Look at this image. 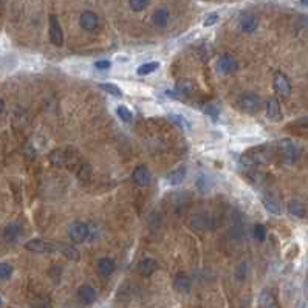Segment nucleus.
<instances>
[{
  "instance_id": "obj_10",
  "label": "nucleus",
  "mask_w": 308,
  "mask_h": 308,
  "mask_svg": "<svg viewBox=\"0 0 308 308\" xmlns=\"http://www.w3.org/2000/svg\"><path fill=\"white\" fill-rule=\"evenodd\" d=\"M266 116H268L271 121L279 122L282 119V110H280V104L276 98H270L266 101Z\"/></svg>"
},
{
  "instance_id": "obj_12",
  "label": "nucleus",
  "mask_w": 308,
  "mask_h": 308,
  "mask_svg": "<svg viewBox=\"0 0 308 308\" xmlns=\"http://www.w3.org/2000/svg\"><path fill=\"white\" fill-rule=\"evenodd\" d=\"M174 288L175 291L178 293H189L191 288H192V280L189 276L186 274H178L175 279H174Z\"/></svg>"
},
{
  "instance_id": "obj_3",
  "label": "nucleus",
  "mask_w": 308,
  "mask_h": 308,
  "mask_svg": "<svg viewBox=\"0 0 308 308\" xmlns=\"http://www.w3.org/2000/svg\"><path fill=\"white\" fill-rule=\"evenodd\" d=\"M25 248L31 253H39V254H44V253H53L56 251V243L42 240V239H33L28 240L25 243Z\"/></svg>"
},
{
  "instance_id": "obj_32",
  "label": "nucleus",
  "mask_w": 308,
  "mask_h": 308,
  "mask_svg": "<svg viewBox=\"0 0 308 308\" xmlns=\"http://www.w3.org/2000/svg\"><path fill=\"white\" fill-rule=\"evenodd\" d=\"M78 175H79V178L81 180H89L90 177H92V168L89 166V164H82L81 166V169H79V172H78Z\"/></svg>"
},
{
  "instance_id": "obj_7",
  "label": "nucleus",
  "mask_w": 308,
  "mask_h": 308,
  "mask_svg": "<svg viewBox=\"0 0 308 308\" xmlns=\"http://www.w3.org/2000/svg\"><path fill=\"white\" fill-rule=\"evenodd\" d=\"M237 68H239V64H237L236 57H233L231 54H223L217 60V70L223 74H231Z\"/></svg>"
},
{
  "instance_id": "obj_22",
  "label": "nucleus",
  "mask_w": 308,
  "mask_h": 308,
  "mask_svg": "<svg viewBox=\"0 0 308 308\" xmlns=\"http://www.w3.org/2000/svg\"><path fill=\"white\" fill-rule=\"evenodd\" d=\"M20 236V226L19 223H8L7 226L4 228V237L8 242H14L17 240V237Z\"/></svg>"
},
{
  "instance_id": "obj_16",
  "label": "nucleus",
  "mask_w": 308,
  "mask_h": 308,
  "mask_svg": "<svg viewBox=\"0 0 308 308\" xmlns=\"http://www.w3.org/2000/svg\"><path fill=\"white\" fill-rule=\"evenodd\" d=\"M78 296H79V299L82 302L87 303V305H90V303H93L96 300V291L90 285H82L81 288L78 290Z\"/></svg>"
},
{
  "instance_id": "obj_19",
  "label": "nucleus",
  "mask_w": 308,
  "mask_h": 308,
  "mask_svg": "<svg viewBox=\"0 0 308 308\" xmlns=\"http://www.w3.org/2000/svg\"><path fill=\"white\" fill-rule=\"evenodd\" d=\"M262 203H263V206H265V209L268 211V212H271V214H276V215H279L280 212H282V206H280V203L273 197V195H265L263 198H262Z\"/></svg>"
},
{
  "instance_id": "obj_24",
  "label": "nucleus",
  "mask_w": 308,
  "mask_h": 308,
  "mask_svg": "<svg viewBox=\"0 0 308 308\" xmlns=\"http://www.w3.org/2000/svg\"><path fill=\"white\" fill-rule=\"evenodd\" d=\"M158 68H160V62H157V60H150V62H146V64L139 65L136 73L139 76H146V74H150V73L157 71Z\"/></svg>"
},
{
  "instance_id": "obj_38",
  "label": "nucleus",
  "mask_w": 308,
  "mask_h": 308,
  "mask_svg": "<svg viewBox=\"0 0 308 308\" xmlns=\"http://www.w3.org/2000/svg\"><path fill=\"white\" fill-rule=\"evenodd\" d=\"M2 305H4V300H2V297H0V308H2Z\"/></svg>"
},
{
  "instance_id": "obj_27",
  "label": "nucleus",
  "mask_w": 308,
  "mask_h": 308,
  "mask_svg": "<svg viewBox=\"0 0 308 308\" xmlns=\"http://www.w3.org/2000/svg\"><path fill=\"white\" fill-rule=\"evenodd\" d=\"M99 89L104 90L106 93H109V95H112V96H116V98H121V96H122V92L119 90V87L115 86V84H110V82H104V84H99Z\"/></svg>"
},
{
  "instance_id": "obj_17",
  "label": "nucleus",
  "mask_w": 308,
  "mask_h": 308,
  "mask_svg": "<svg viewBox=\"0 0 308 308\" xmlns=\"http://www.w3.org/2000/svg\"><path fill=\"white\" fill-rule=\"evenodd\" d=\"M48 158H50V161L53 164H57V166H64V164H67L68 160H70V153L67 150H64V149H54V150H51Z\"/></svg>"
},
{
  "instance_id": "obj_1",
  "label": "nucleus",
  "mask_w": 308,
  "mask_h": 308,
  "mask_svg": "<svg viewBox=\"0 0 308 308\" xmlns=\"http://www.w3.org/2000/svg\"><path fill=\"white\" fill-rule=\"evenodd\" d=\"M273 160V150L268 147H257L251 149L242 155L240 161L245 166H256V164H268Z\"/></svg>"
},
{
  "instance_id": "obj_2",
  "label": "nucleus",
  "mask_w": 308,
  "mask_h": 308,
  "mask_svg": "<svg viewBox=\"0 0 308 308\" xmlns=\"http://www.w3.org/2000/svg\"><path fill=\"white\" fill-rule=\"evenodd\" d=\"M239 106L246 113H256L262 109V99L256 93H245L239 99Z\"/></svg>"
},
{
  "instance_id": "obj_8",
  "label": "nucleus",
  "mask_w": 308,
  "mask_h": 308,
  "mask_svg": "<svg viewBox=\"0 0 308 308\" xmlns=\"http://www.w3.org/2000/svg\"><path fill=\"white\" fill-rule=\"evenodd\" d=\"M273 86L276 89V92L282 96H290L291 95V84H290V79L286 78L283 73H276L274 81H273Z\"/></svg>"
},
{
  "instance_id": "obj_5",
  "label": "nucleus",
  "mask_w": 308,
  "mask_h": 308,
  "mask_svg": "<svg viewBox=\"0 0 308 308\" xmlns=\"http://www.w3.org/2000/svg\"><path fill=\"white\" fill-rule=\"evenodd\" d=\"M50 40L51 44L56 45V47H60L64 44V31H62V27H60L59 20L54 14L50 16Z\"/></svg>"
},
{
  "instance_id": "obj_25",
  "label": "nucleus",
  "mask_w": 308,
  "mask_h": 308,
  "mask_svg": "<svg viewBox=\"0 0 308 308\" xmlns=\"http://www.w3.org/2000/svg\"><path fill=\"white\" fill-rule=\"evenodd\" d=\"M184 177H186V168H178V169L172 171L168 175V181L171 184H175V186H177V184H180L184 180Z\"/></svg>"
},
{
  "instance_id": "obj_23",
  "label": "nucleus",
  "mask_w": 308,
  "mask_h": 308,
  "mask_svg": "<svg viewBox=\"0 0 308 308\" xmlns=\"http://www.w3.org/2000/svg\"><path fill=\"white\" fill-rule=\"evenodd\" d=\"M288 212L294 217H303L306 212V208L300 200H291L288 204Z\"/></svg>"
},
{
  "instance_id": "obj_29",
  "label": "nucleus",
  "mask_w": 308,
  "mask_h": 308,
  "mask_svg": "<svg viewBox=\"0 0 308 308\" xmlns=\"http://www.w3.org/2000/svg\"><path fill=\"white\" fill-rule=\"evenodd\" d=\"M149 0H129V5L132 8V11L139 13V11H144L147 8Z\"/></svg>"
},
{
  "instance_id": "obj_37",
  "label": "nucleus",
  "mask_w": 308,
  "mask_h": 308,
  "mask_svg": "<svg viewBox=\"0 0 308 308\" xmlns=\"http://www.w3.org/2000/svg\"><path fill=\"white\" fill-rule=\"evenodd\" d=\"M300 2H302L303 5H306V7H308V0H300Z\"/></svg>"
},
{
  "instance_id": "obj_31",
  "label": "nucleus",
  "mask_w": 308,
  "mask_h": 308,
  "mask_svg": "<svg viewBox=\"0 0 308 308\" xmlns=\"http://www.w3.org/2000/svg\"><path fill=\"white\" fill-rule=\"evenodd\" d=\"M169 119L172 121V122H175V124L178 126V127H183V129H189V122L184 119L183 116H180V115H171L169 116Z\"/></svg>"
},
{
  "instance_id": "obj_39",
  "label": "nucleus",
  "mask_w": 308,
  "mask_h": 308,
  "mask_svg": "<svg viewBox=\"0 0 308 308\" xmlns=\"http://www.w3.org/2000/svg\"><path fill=\"white\" fill-rule=\"evenodd\" d=\"M0 2H4V0H0Z\"/></svg>"
},
{
  "instance_id": "obj_21",
  "label": "nucleus",
  "mask_w": 308,
  "mask_h": 308,
  "mask_svg": "<svg viewBox=\"0 0 308 308\" xmlns=\"http://www.w3.org/2000/svg\"><path fill=\"white\" fill-rule=\"evenodd\" d=\"M260 308H280L279 303H277L276 296L273 294V291L265 290L260 294Z\"/></svg>"
},
{
  "instance_id": "obj_26",
  "label": "nucleus",
  "mask_w": 308,
  "mask_h": 308,
  "mask_svg": "<svg viewBox=\"0 0 308 308\" xmlns=\"http://www.w3.org/2000/svg\"><path fill=\"white\" fill-rule=\"evenodd\" d=\"M116 115H118V118H119L122 122H126V124H130V122L133 121V113H132L126 106H118Z\"/></svg>"
},
{
  "instance_id": "obj_28",
  "label": "nucleus",
  "mask_w": 308,
  "mask_h": 308,
  "mask_svg": "<svg viewBox=\"0 0 308 308\" xmlns=\"http://www.w3.org/2000/svg\"><path fill=\"white\" fill-rule=\"evenodd\" d=\"M13 265L8 262H0V280H7L13 276Z\"/></svg>"
},
{
  "instance_id": "obj_4",
  "label": "nucleus",
  "mask_w": 308,
  "mask_h": 308,
  "mask_svg": "<svg viewBox=\"0 0 308 308\" xmlns=\"http://www.w3.org/2000/svg\"><path fill=\"white\" fill-rule=\"evenodd\" d=\"M68 234H70V239L73 242H84L89 234H90V229H89V224L84 223V221H73L68 228Z\"/></svg>"
},
{
  "instance_id": "obj_11",
  "label": "nucleus",
  "mask_w": 308,
  "mask_h": 308,
  "mask_svg": "<svg viewBox=\"0 0 308 308\" xmlns=\"http://www.w3.org/2000/svg\"><path fill=\"white\" fill-rule=\"evenodd\" d=\"M259 27V20L254 14H243L240 17V30L245 33H254Z\"/></svg>"
},
{
  "instance_id": "obj_6",
  "label": "nucleus",
  "mask_w": 308,
  "mask_h": 308,
  "mask_svg": "<svg viewBox=\"0 0 308 308\" xmlns=\"http://www.w3.org/2000/svg\"><path fill=\"white\" fill-rule=\"evenodd\" d=\"M79 24H81L82 30L93 33L99 28V17L93 11H84L79 17Z\"/></svg>"
},
{
  "instance_id": "obj_36",
  "label": "nucleus",
  "mask_w": 308,
  "mask_h": 308,
  "mask_svg": "<svg viewBox=\"0 0 308 308\" xmlns=\"http://www.w3.org/2000/svg\"><path fill=\"white\" fill-rule=\"evenodd\" d=\"M4 109H5V102H4V99L0 98V113L4 112Z\"/></svg>"
},
{
  "instance_id": "obj_30",
  "label": "nucleus",
  "mask_w": 308,
  "mask_h": 308,
  "mask_svg": "<svg viewBox=\"0 0 308 308\" xmlns=\"http://www.w3.org/2000/svg\"><path fill=\"white\" fill-rule=\"evenodd\" d=\"M253 236H254V239H256V240L263 242V240H265V237H266V228L263 226V224L257 223L256 226H254V229H253Z\"/></svg>"
},
{
  "instance_id": "obj_35",
  "label": "nucleus",
  "mask_w": 308,
  "mask_h": 308,
  "mask_svg": "<svg viewBox=\"0 0 308 308\" xmlns=\"http://www.w3.org/2000/svg\"><path fill=\"white\" fill-rule=\"evenodd\" d=\"M110 60H106V59H102V60H96L95 62V68L98 70H109L110 68Z\"/></svg>"
},
{
  "instance_id": "obj_20",
  "label": "nucleus",
  "mask_w": 308,
  "mask_h": 308,
  "mask_svg": "<svg viewBox=\"0 0 308 308\" xmlns=\"http://www.w3.org/2000/svg\"><path fill=\"white\" fill-rule=\"evenodd\" d=\"M98 271H99L101 276H106V277L113 274V271H115V262L110 257H102L98 262Z\"/></svg>"
},
{
  "instance_id": "obj_9",
  "label": "nucleus",
  "mask_w": 308,
  "mask_h": 308,
  "mask_svg": "<svg viewBox=\"0 0 308 308\" xmlns=\"http://www.w3.org/2000/svg\"><path fill=\"white\" fill-rule=\"evenodd\" d=\"M132 178H133L135 184H138L139 188H144V186H149L152 177H150V171L147 169V166H138V168H135Z\"/></svg>"
},
{
  "instance_id": "obj_14",
  "label": "nucleus",
  "mask_w": 308,
  "mask_h": 308,
  "mask_svg": "<svg viewBox=\"0 0 308 308\" xmlns=\"http://www.w3.org/2000/svg\"><path fill=\"white\" fill-rule=\"evenodd\" d=\"M56 251L62 253L67 259H70V260H73V262H78L79 257H81L79 251L74 248V246H71V245H68V243H62V242L56 243Z\"/></svg>"
},
{
  "instance_id": "obj_18",
  "label": "nucleus",
  "mask_w": 308,
  "mask_h": 308,
  "mask_svg": "<svg viewBox=\"0 0 308 308\" xmlns=\"http://www.w3.org/2000/svg\"><path fill=\"white\" fill-rule=\"evenodd\" d=\"M169 19H171V14L166 8H160L153 13L152 16V20L155 27H160V28H164L168 24H169Z\"/></svg>"
},
{
  "instance_id": "obj_13",
  "label": "nucleus",
  "mask_w": 308,
  "mask_h": 308,
  "mask_svg": "<svg viewBox=\"0 0 308 308\" xmlns=\"http://www.w3.org/2000/svg\"><path fill=\"white\" fill-rule=\"evenodd\" d=\"M157 270H158V263H157V260H153V259H150V257L142 259V260L139 262V265H138L139 274L146 276V277L152 276Z\"/></svg>"
},
{
  "instance_id": "obj_15",
  "label": "nucleus",
  "mask_w": 308,
  "mask_h": 308,
  "mask_svg": "<svg viewBox=\"0 0 308 308\" xmlns=\"http://www.w3.org/2000/svg\"><path fill=\"white\" fill-rule=\"evenodd\" d=\"M280 150H282V155L286 161H294L297 157H299V149L296 147V144H293L291 141H283L280 144Z\"/></svg>"
},
{
  "instance_id": "obj_33",
  "label": "nucleus",
  "mask_w": 308,
  "mask_h": 308,
  "mask_svg": "<svg viewBox=\"0 0 308 308\" xmlns=\"http://www.w3.org/2000/svg\"><path fill=\"white\" fill-rule=\"evenodd\" d=\"M217 22H218V14H217V13H211V14L206 16V19L203 20V25H204V27H212V25H215Z\"/></svg>"
},
{
  "instance_id": "obj_34",
  "label": "nucleus",
  "mask_w": 308,
  "mask_h": 308,
  "mask_svg": "<svg viewBox=\"0 0 308 308\" xmlns=\"http://www.w3.org/2000/svg\"><path fill=\"white\" fill-rule=\"evenodd\" d=\"M204 113L209 115L212 119H217V118H218V109H217L214 104H208L206 107H204Z\"/></svg>"
}]
</instances>
